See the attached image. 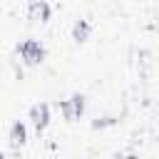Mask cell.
I'll use <instances>...</instances> for the list:
<instances>
[{
    "instance_id": "cell-1",
    "label": "cell",
    "mask_w": 159,
    "mask_h": 159,
    "mask_svg": "<svg viewBox=\"0 0 159 159\" xmlns=\"http://www.w3.org/2000/svg\"><path fill=\"white\" fill-rule=\"evenodd\" d=\"M17 55L22 57L25 65H40L45 60V47L37 40H25V42L17 45Z\"/></svg>"
},
{
    "instance_id": "cell-2",
    "label": "cell",
    "mask_w": 159,
    "mask_h": 159,
    "mask_svg": "<svg viewBox=\"0 0 159 159\" xmlns=\"http://www.w3.org/2000/svg\"><path fill=\"white\" fill-rule=\"evenodd\" d=\"M60 112H62V117H65L67 122L80 119L82 112H84V97H82V94H72L70 99H62V102H60Z\"/></svg>"
},
{
    "instance_id": "cell-3",
    "label": "cell",
    "mask_w": 159,
    "mask_h": 159,
    "mask_svg": "<svg viewBox=\"0 0 159 159\" xmlns=\"http://www.w3.org/2000/svg\"><path fill=\"white\" fill-rule=\"evenodd\" d=\"M30 122H32V127L37 129V134L45 132L47 124H50V104H45V102L32 104V107H30Z\"/></svg>"
},
{
    "instance_id": "cell-4",
    "label": "cell",
    "mask_w": 159,
    "mask_h": 159,
    "mask_svg": "<svg viewBox=\"0 0 159 159\" xmlns=\"http://www.w3.org/2000/svg\"><path fill=\"white\" fill-rule=\"evenodd\" d=\"M50 15H52V7H50L47 0H30V5H27V17H30L32 22H47Z\"/></svg>"
},
{
    "instance_id": "cell-5",
    "label": "cell",
    "mask_w": 159,
    "mask_h": 159,
    "mask_svg": "<svg viewBox=\"0 0 159 159\" xmlns=\"http://www.w3.org/2000/svg\"><path fill=\"white\" fill-rule=\"evenodd\" d=\"M7 142H10L12 149H20V147L27 142V127H25L22 122H12L10 134H7Z\"/></svg>"
},
{
    "instance_id": "cell-6",
    "label": "cell",
    "mask_w": 159,
    "mask_h": 159,
    "mask_svg": "<svg viewBox=\"0 0 159 159\" xmlns=\"http://www.w3.org/2000/svg\"><path fill=\"white\" fill-rule=\"evenodd\" d=\"M89 32H92V25H89V20H84V17L72 25V37H75L77 42H84V40L89 37Z\"/></svg>"
},
{
    "instance_id": "cell-7",
    "label": "cell",
    "mask_w": 159,
    "mask_h": 159,
    "mask_svg": "<svg viewBox=\"0 0 159 159\" xmlns=\"http://www.w3.org/2000/svg\"><path fill=\"white\" fill-rule=\"evenodd\" d=\"M122 159H139V157H137V154H124Z\"/></svg>"
},
{
    "instance_id": "cell-8",
    "label": "cell",
    "mask_w": 159,
    "mask_h": 159,
    "mask_svg": "<svg viewBox=\"0 0 159 159\" xmlns=\"http://www.w3.org/2000/svg\"><path fill=\"white\" fill-rule=\"evenodd\" d=\"M0 159H7V157H5V154H2V152H0Z\"/></svg>"
}]
</instances>
